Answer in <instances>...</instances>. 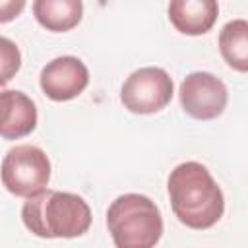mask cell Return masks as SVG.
I'll list each match as a JSON object with an SVG mask.
<instances>
[{"label": "cell", "instance_id": "6da1fadb", "mask_svg": "<svg viewBox=\"0 0 248 248\" xmlns=\"http://www.w3.org/2000/svg\"><path fill=\"white\" fill-rule=\"evenodd\" d=\"M174 217L188 229L205 231L225 213V196L205 165L186 161L176 165L167 180Z\"/></svg>", "mask_w": 248, "mask_h": 248}, {"label": "cell", "instance_id": "7a4b0ae2", "mask_svg": "<svg viewBox=\"0 0 248 248\" xmlns=\"http://www.w3.org/2000/svg\"><path fill=\"white\" fill-rule=\"evenodd\" d=\"M21 221L41 238H76L89 231L91 207L78 194L45 188L25 198Z\"/></svg>", "mask_w": 248, "mask_h": 248}, {"label": "cell", "instance_id": "3957f363", "mask_svg": "<svg viewBox=\"0 0 248 248\" xmlns=\"http://www.w3.org/2000/svg\"><path fill=\"white\" fill-rule=\"evenodd\" d=\"M107 229L116 248H151L163 236V217L151 198L130 192L108 205Z\"/></svg>", "mask_w": 248, "mask_h": 248}, {"label": "cell", "instance_id": "277c9868", "mask_svg": "<svg viewBox=\"0 0 248 248\" xmlns=\"http://www.w3.org/2000/svg\"><path fill=\"white\" fill-rule=\"evenodd\" d=\"M50 170V159L41 147L21 143L2 159V184L10 194L29 198L48 186Z\"/></svg>", "mask_w": 248, "mask_h": 248}, {"label": "cell", "instance_id": "5b68a950", "mask_svg": "<svg viewBox=\"0 0 248 248\" xmlns=\"http://www.w3.org/2000/svg\"><path fill=\"white\" fill-rule=\"evenodd\" d=\"M174 83L169 72L157 66H145L124 79L120 101L134 114H155L170 103Z\"/></svg>", "mask_w": 248, "mask_h": 248}, {"label": "cell", "instance_id": "8992f818", "mask_svg": "<svg viewBox=\"0 0 248 248\" xmlns=\"http://www.w3.org/2000/svg\"><path fill=\"white\" fill-rule=\"evenodd\" d=\"M182 110L196 120H213L221 116L229 103L227 85L209 72L188 74L178 89Z\"/></svg>", "mask_w": 248, "mask_h": 248}, {"label": "cell", "instance_id": "52a82bcc", "mask_svg": "<svg viewBox=\"0 0 248 248\" xmlns=\"http://www.w3.org/2000/svg\"><path fill=\"white\" fill-rule=\"evenodd\" d=\"M39 85L50 101H72L89 85V70L78 56H58L43 66Z\"/></svg>", "mask_w": 248, "mask_h": 248}, {"label": "cell", "instance_id": "ba28073f", "mask_svg": "<svg viewBox=\"0 0 248 248\" xmlns=\"http://www.w3.org/2000/svg\"><path fill=\"white\" fill-rule=\"evenodd\" d=\"M2 120L0 134L4 140H19L37 128V107L31 97L17 89H2L0 93Z\"/></svg>", "mask_w": 248, "mask_h": 248}, {"label": "cell", "instance_id": "9c48e42d", "mask_svg": "<svg viewBox=\"0 0 248 248\" xmlns=\"http://www.w3.org/2000/svg\"><path fill=\"white\" fill-rule=\"evenodd\" d=\"M172 27L190 37L205 35L211 31L219 17L217 0H169L167 8Z\"/></svg>", "mask_w": 248, "mask_h": 248}, {"label": "cell", "instance_id": "30bf717a", "mask_svg": "<svg viewBox=\"0 0 248 248\" xmlns=\"http://www.w3.org/2000/svg\"><path fill=\"white\" fill-rule=\"evenodd\" d=\"M33 16L41 27L52 33H66L83 17L81 0H33Z\"/></svg>", "mask_w": 248, "mask_h": 248}, {"label": "cell", "instance_id": "8fae6325", "mask_svg": "<svg viewBox=\"0 0 248 248\" xmlns=\"http://www.w3.org/2000/svg\"><path fill=\"white\" fill-rule=\"evenodd\" d=\"M219 52L229 68L248 74V19H231L221 27Z\"/></svg>", "mask_w": 248, "mask_h": 248}, {"label": "cell", "instance_id": "7c38bea8", "mask_svg": "<svg viewBox=\"0 0 248 248\" xmlns=\"http://www.w3.org/2000/svg\"><path fill=\"white\" fill-rule=\"evenodd\" d=\"M0 54H2V85H6L19 70L21 66V54L16 43H12L8 37L0 39Z\"/></svg>", "mask_w": 248, "mask_h": 248}, {"label": "cell", "instance_id": "4fadbf2b", "mask_svg": "<svg viewBox=\"0 0 248 248\" xmlns=\"http://www.w3.org/2000/svg\"><path fill=\"white\" fill-rule=\"evenodd\" d=\"M25 4L27 0H2L0 2V23H8L16 19L23 12Z\"/></svg>", "mask_w": 248, "mask_h": 248}]
</instances>
